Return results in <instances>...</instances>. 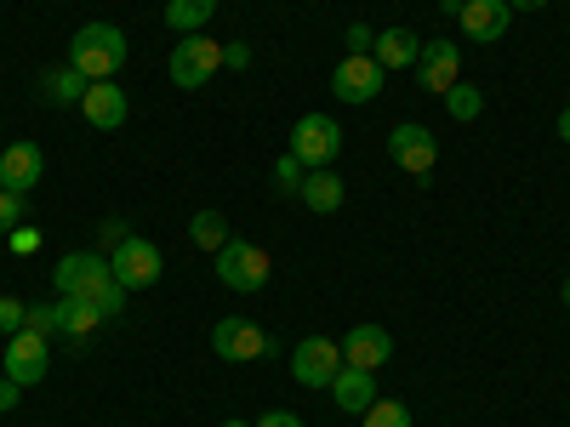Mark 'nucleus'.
Masks as SVG:
<instances>
[{"mask_svg":"<svg viewBox=\"0 0 570 427\" xmlns=\"http://www.w3.org/2000/svg\"><path fill=\"white\" fill-rule=\"evenodd\" d=\"M252 427H303V416H297V410H268V416H257Z\"/></svg>","mask_w":570,"mask_h":427,"instance_id":"33","label":"nucleus"},{"mask_svg":"<svg viewBox=\"0 0 570 427\" xmlns=\"http://www.w3.org/2000/svg\"><path fill=\"white\" fill-rule=\"evenodd\" d=\"M86 86H91V80L63 63V69H46V75H40V98H46V103H80Z\"/></svg>","mask_w":570,"mask_h":427,"instance_id":"21","label":"nucleus"},{"mask_svg":"<svg viewBox=\"0 0 570 427\" xmlns=\"http://www.w3.org/2000/svg\"><path fill=\"white\" fill-rule=\"evenodd\" d=\"M188 240L217 257V251L234 240V234H228V217H223V211H195V222H188Z\"/></svg>","mask_w":570,"mask_h":427,"instance_id":"22","label":"nucleus"},{"mask_svg":"<svg viewBox=\"0 0 570 427\" xmlns=\"http://www.w3.org/2000/svg\"><path fill=\"white\" fill-rule=\"evenodd\" d=\"M69 69H80L86 80H115L126 69V34L115 23H80L69 34Z\"/></svg>","mask_w":570,"mask_h":427,"instance_id":"2","label":"nucleus"},{"mask_svg":"<svg viewBox=\"0 0 570 427\" xmlns=\"http://www.w3.org/2000/svg\"><path fill=\"white\" fill-rule=\"evenodd\" d=\"M12 246H18V251H35L40 234H35V228H12Z\"/></svg>","mask_w":570,"mask_h":427,"instance_id":"35","label":"nucleus"},{"mask_svg":"<svg viewBox=\"0 0 570 427\" xmlns=\"http://www.w3.org/2000/svg\"><path fill=\"white\" fill-rule=\"evenodd\" d=\"M109 268H115V279H120V291H149V285L166 274V257H160V246L155 240H131L109 257Z\"/></svg>","mask_w":570,"mask_h":427,"instance_id":"10","label":"nucleus"},{"mask_svg":"<svg viewBox=\"0 0 570 427\" xmlns=\"http://www.w3.org/2000/svg\"><path fill=\"white\" fill-rule=\"evenodd\" d=\"M343 46H348V58H376V29L371 23H348Z\"/></svg>","mask_w":570,"mask_h":427,"instance_id":"28","label":"nucleus"},{"mask_svg":"<svg viewBox=\"0 0 570 427\" xmlns=\"http://www.w3.org/2000/svg\"><path fill=\"white\" fill-rule=\"evenodd\" d=\"M559 142H570V103L559 109Z\"/></svg>","mask_w":570,"mask_h":427,"instance_id":"37","label":"nucleus"},{"mask_svg":"<svg viewBox=\"0 0 570 427\" xmlns=\"http://www.w3.org/2000/svg\"><path fill=\"white\" fill-rule=\"evenodd\" d=\"M40 177H46V149L40 142H7V149H0V188L29 195Z\"/></svg>","mask_w":570,"mask_h":427,"instance_id":"13","label":"nucleus"},{"mask_svg":"<svg viewBox=\"0 0 570 427\" xmlns=\"http://www.w3.org/2000/svg\"><path fill=\"white\" fill-rule=\"evenodd\" d=\"M98 240H104V257H115L126 240H131V228H126V217H104V228H98Z\"/></svg>","mask_w":570,"mask_h":427,"instance_id":"30","label":"nucleus"},{"mask_svg":"<svg viewBox=\"0 0 570 427\" xmlns=\"http://www.w3.org/2000/svg\"><path fill=\"white\" fill-rule=\"evenodd\" d=\"M343 370V348L331 342V337H303L292 348V376L303 388H331V376Z\"/></svg>","mask_w":570,"mask_h":427,"instance_id":"11","label":"nucleus"},{"mask_svg":"<svg viewBox=\"0 0 570 427\" xmlns=\"http://www.w3.org/2000/svg\"><path fill=\"white\" fill-rule=\"evenodd\" d=\"M303 177H308V166H303V160H297L292 149H285V155L274 160V182L285 188V195H297V188H303Z\"/></svg>","mask_w":570,"mask_h":427,"instance_id":"27","label":"nucleus"},{"mask_svg":"<svg viewBox=\"0 0 570 427\" xmlns=\"http://www.w3.org/2000/svg\"><path fill=\"white\" fill-rule=\"evenodd\" d=\"M456 23H462V34H468V40L491 46V40H502V34H508V23H513V7H508V0H462Z\"/></svg>","mask_w":570,"mask_h":427,"instance_id":"16","label":"nucleus"},{"mask_svg":"<svg viewBox=\"0 0 570 427\" xmlns=\"http://www.w3.org/2000/svg\"><path fill=\"white\" fill-rule=\"evenodd\" d=\"M171 86H183V91H200L206 80H217V69H223V46L212 40V34H183L177 46H171Z\"/></svg>","mask_w":570,"mask_h":427,"instance_id":"4","label":"nucleus"},{"mask_svg":"<svg viewBox=\"0 0 570 427\" xmlns=\"http://www.w3.org/2000/svg\"><path fill=\"white\" fill-rule=\"evenodd\" d=\"M462 69V52H456V40H422V58H416V75H422V91H440V98H445V91L462 80L456 75Z\"/></svg>","mask_w":570,"mask_h":427,"instance_id":"12","label":"nucleus"},{"mask_svg":"<svg viewBox=\"0 0 570 427\" xmlns=\"http://www.w3.org/2000/svg\"><path fill=\"white\" fill-rule=\"evenodd\" d=\"M331 399H337V410H348V416H365L376 405V370L343 365L337 376H331Z\"/></svg>","mask_w":570,"mask_h":427,"instance_id":"17","label":"nucleus"},{"mask_svg":"<svg viewBox=\"0 0 570 427\" xmlns=\"http://www.w3.org/2000/svg\"><path fill=\"white\" fill-rule=\"evenodd\" d=\"M217 18V0H166V29L183 34H206V23Z\"/></svg>","mask_w":570,"mask_h":427,"instance_id":"20","label":"nucleus"},{"mask_svg":"<svg viewBox=\"0 0 570 427\" xmlns=\"http://www.w3.org/2000/svg\"><path fill=\"white\" fill-rule=\"evenodd\" d=\"M383 80H389V69L376 63V58H343L337 69H331V98L337 103H376L383 98Z\"/></svg>","mask_w":570,"mask_h":427,"instance_id":"8","label":"nucleus"},{"mask_svg":"<svg viewBox=\"0 0 570 427\" xmlns=\"http://www.w3.org/2000/svg\"><path fill=\"white\" fill-rule=\"evenodd\" d=\"M559 297H564V308H570V274H564V285H559Z\"/></svg>","mask_w":570,"mask_h":427,"instance_id":"38","label":"nucleus"},{"mask_svg":"<svg viewBox=\"0 0 570 427\" xmlns=\"http://www.w3.org/2000/svg\"><path fill=\"white\" fill-rule=\"evenodd\" d=\"M337 348H343V365H354V370H383L394 354V337L383 325H354Z\"/></svg>","mask_w":570,"mask_h":427,"instance_id":"15","label":"nucleus"},{"mask_svg":"<svg viewBox=\"0 0 570 427\" xmlns=\"http://www.w3.org/2000/svg\"><path fill=\"white\" fill-rule=\"evenodd\" d=\"M337 149H343V126L331 120V115H303V120L292 126V155H297L308 171L331 166V160H337Z\"/></svg>","mask_w":570,"mask_h":427,"instance_id":"7","label":"nucleus"},{"mask_svg":"<svg viewBox=\"0 0 570 427\" xmlns=\"http://www.w3.org/2000/svg\"><path fill=\"white\" fill-rule=\"evenodd\" d=\"M297 200L308 206V211H320V217H331L343 200H348V188H343V177L331 171V166H320V171H308L303 177V188H297Z\"/></svg>","mask_w":570,"mask_h":427,"instance_id":"18","label":"nucleus"},{"mask_svg":"<svg viewBox=\"0 0 570 427\" xmlns=\"http://www.w3.org/2000/svg\"><path fill=\"white\" fill-rule=\"evenodd\" d=\"M80 115H86V126H98V131H120L131 103H126V91L115 80H91L86 98H80Z\"/></svg>","mask_w":570,"mask_h":427,"instance_id":"14","label":"nucleus"},{"mask_svg":"<svg viewBox=\"0 0 570 427\" xmlns=\"http://www.w3.org/2000/svg\"><path fill=\"white\" fill-rule=\"evenodd\" d=\"M0 370H7L18 388H35V383H46V370H52V342H46V337H35V330H18V337H7V354H0Z\"/></svg>","mask_w":570,"mask_h":427,"instance_id":"9","label":"nucleus"},{"mask_svg":"<svg viewBox=\"0 0 570 427\" xmlns=\"http://www.w3.org/2000/svg\"><path fill=\"white\" fill-rule=\"evenodd\" d=\"M23 319H29V302H18V297H0V337H18Z\"/></svg>","mask_w":570,"mask_h":427,"instance_id":"29","label":"nucleus"},{"mask_svg":"<svg viewBox=\"0 0 570 427\" xmlns=\"http://www.w3.org/2000/svg\"><path fill=\"white\" fill-rule=\"evenodd\" d=\"M389 160L400 171H411L416 182H428V177H434V160H440V142H434V131H428V126L405 120V126L389 131Z\"/></svg>","mask_w":570,"mask_h":427,"instance_id":"6","label":"nucleus"},{"mask_svg":"<svg viewBox=\"0 0 570 427\" xmlns=\"http://www.w3.org/2000/svg\"><path fill=\"white\" fill-rule=\"evenodd\" d=\"M360 427H416V421H411V405H400V399H376V405L360 416Z\"/></svg>","mask_w":570,"mask_h":427,"instance_id":"26","label":"nucleus"},{"mask_svg":"<svg viewBox=\"0 0 570 427\" xmlns=\"http://www.w3.org/2000/svg\"><path fill=\"white\" fill-rule=\"evenodd\" d=\"M416 58H422V34L416 29H383L376 34V63H383L389 75L394 69H416Z\"/></svg>","mask_w":570,"mask_h":427,"instance_id":"19","label":"nucleus"},{"mask_svg":"<svg viewBox=\"0 0 570 427\" xmlns=\"http://www.w3.org/2000/svg\"><path fill=\"white\" fill-rule=\"evenodd\" d=\"M23 228V195H12V188H0V234Z\"/></svg>","mask_w":570,"mask_h":427,"instance_id":"31","label":"nucleus"},{"mask_svg":"<svg viewBox=\"0 0 570 427\" xmlns=\"http://www.w3.org/2000/svg\"><path fill=\"white\" fill-rule=\"evenodd\" d=\"M513 12H542V7H553V0H508Z\"/></svg>","mask_w":570,"mask_h":427,"instance_id":"36","label":"nucleus"},{"mask_svg":"<svg viewBox=\"0 0 570 427\" xmlns=\"http://www.w3.org/2000/svg\"><path fill=\"white\" fill-rule=\"evenodd\" d=\"M445 115H451V120H480V115H485V91L468 86V80H456V86L445 91Z\"/></svg>","mask_w":570,"mask_h":427,"instance_id":"24","label":"nucleus"},{"mask_svg":"<svg viewBox=\"0 0 570 427\" xmlns=\"http://www.w3.org/2000/svg\"><path fill=\"white\" fill-rule=\"evenodd\" d=\"M268 274H274V262H268V251L252 246V240H228V246L217 251V279L228 285V291H263Z\"/></svg>","mask_w":570,"mask_h":427,"instance_id":"5","label":"nucleus"},{"mask_svg":"<svg viewBox=\"0 0 570 427\" xmlns=\"http://www.w3.org/2000/svg\"><path fill=\"white\" fill-rule=\"evenodd\" d=\"M252 63V46L246 40H234V46H223V69H234V75H240Z\"/></svg>","mask_w":570,"mask_h":427,"instance_id":"32","label":"nucleus"},{"mask_svg":"<svg viewBox=\"0 0 570 427\" xmlns=\"http://www.w3.org/2000/svg\"><path fill=\"white\" fill-rule=\"evenodd\" d=\"M23 330H35V337H63V302L52 297V302H29V319H23Z\"/></svg>","mask_w":570,"mask_h":427,"instance_id":"25","label":"nucleus"},{"mask_svg":"<svg viewBox=\"0 0 570 427\" xmlns=\"http://www.w3.org/2000/svg\"><path fill=\"white\" fill-rule=\"evenodd\" d=\"M98 325H104V308H91V302H75V297H63V337H69L75 348H80V342H86Z\"/></svg>","mask_w":570,"mask_h":427,"instance_id":"23","label":"nucleus"},{"mask_svg":"<svg viewBox=\"0 0 570 427\" xmlns=\"http://www.w3.org/2000/svg\"><path fill=\"white\" fill-rule=\"evenodd\" d=\"M212 354L228 359V365H257V359L279 354V342L268 337L263 325H252V319H240V314H228V319L212 325Z\"/></svg>","mask_w":570,"mask_h":427,"instance_id":"3","label":"nucleus"},{"mask_svg":"<svg viewBox=\"0 0 570 427\" xmlns=\"http://www.w3.org/2000/svg\"><path fill=\"white\" fill-rule=\"evenodd\" d=\"M18 394H23V388L12 383V376H0V410H18Z\"/></svg>","mask_w":570,"mask_h":427,"instance_id":"34","label":"nucleus"},{"mask_svg":"<svg viewBox=\"0 0 570 427\" xmlns=\"http://www.w3.org/2000/svg\"><path fill=\"white\" fill-rule=\"evenodd\" d=\"M58 297L104 308V319H115L126 308V291H120V279H115V268H109L104 251H69L58 262Z\"/></svg>","mask_w":570,"mask_h":427,"instance_id":"1","label":"nucleus"},{"mask_svg":"<svg viewBox=\"0 0 570 427\" xmlns=\"http://www.w3.org/2000/svg\"><path fill=\"white\" fill-rule=\"evenodd\" d=\"M223 427H252V421H240V416H234V421H223Z\"/></svg>","mask_w":570,"mask_h":427,"instance_id":"39","label":"nucleus"}]
</instances>
